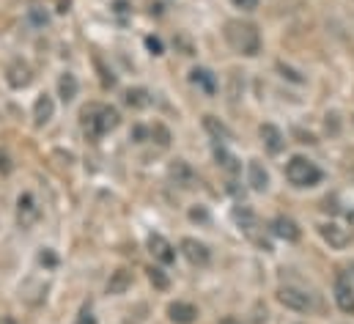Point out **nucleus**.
Here are the masks:
<instances>
[{"mask_svg": "<svg viewBox=\"0 0 354 324\" xmlns=\"http://www.w3.org/2000/svg\"><path fill=\"white\" fill-rule=\"evenodd\" d=\"M261 141H264V146H266V152H269V154H280V152H283V146H286L283 132H280L274 124H264V127H261Z\"/></svg>", "mask_w": 354, "mask_h": 324, "instance_id": "obj_12", "label": "nucleus"}, {"mask_svg": "<svg viewBox=\"0 0 354 324\" xmlns=\"http://www.w3.org/2000/svg\"><path fill=\"white\" fill-rule=\"evenodd\" d=\"M124 102H127L129 107L140 110V107L149 105V91H146V88H129V91L124 93Z\"/></svg>", "mask_w": 354, "mask_h": 324, "instance_id": "obj_22", "label": "nucleus"}, {"mask_svg": "<svg viewBox=\"0 0 354 324\" xmlns=\"http://www.w3.org/2000/svg\"><path fill=\"white\" fill-rule=\"evenodd\" d=\"M41 217V209H39V201L30 195V192H22L17 198V226L19 228H33Z\"/></svg>", "mask_w": 354, "mask_h": 324, "instance_id": "obj_4", "label": "nucleus"}, {"mask_svg": "<svg viewBox=\"0 0 354 324\" xmlns=\"http://www.w3.org/2000/svg\"><path fill=\"white\" fill-rule=\"evenodd\" d=\"M77 91H80L77 78H75L72 72H64V75H61V80H58V96H61L64 102H72V99L77 96Z\"/></svg>", "mask_w": 354, "mask_h": 324, "instance_id": "obj_19", "label": "nucleus"}, {"mask_svg": "<svg viewBox=\"0 0 354 324\" xmlns=\"http://www.w3.org/2000/svg\"><path fill=\"white\" fill-rule=\"evenodd\" d=\"M6 80L11 88H25L28 82L33 80V72H30V66L25 64V61H14L8 69H6Z\"/></svg>", "mask_w": 354, "mask_h": 324, "instance_id": "obj_11", "label": "nucleus"}, {"mask_svg": "<svg viewBox=\"0 0 354 324\" xmlns=\"http://www.w3.org/2000/svg\"><path fill=\"white\" fill-rule=\"evenodd\" d=\"M118 124H121V116L110 105H88L83 110V129H86V135L93 138V141L102 138V135H107Z\"/></svg>", "mask_w": 354, "mask_h": 324, "instance_id": "obj_2", "label": "nucleus"}, {"mask_svg": "<svg viewBox=\"0 0 354 324\" xmlns=\"http://www.w3.org/2000/svg\"><path fill=\"white\" fill-rule=\"evenodd\" d=\"M75 324H96V316H93V311H91V308H83Z\"/></svg>", "mask_w": 354, "mask_h": 324, "instance_id": "obj_28", "label": "nucleus"}, {"mask_svg": "<svg viewBox=\"0 0 354 324\" xmlns=\"http://www.w3.org/2000/svg\"><path fill=\"white\" fill-rule=\"evenodd\" d=\"M335 300H338V308L341 311L354 314V289L349 275H338V280H335Z\"/></svg>", "mask_w": 354, "mask_h": 324, "instance_id": "obj_9", "label": "nucleus"}, {"mask_svg": "<svg viewBox=\"0 0 354 324\" xmlns=\"http://www.w3.org/2000/svg\"><path fill=\"white\" fill-rule=\"evenodd\" d=\"M171 179L176 181L178 187H192V181H195L192 168H189L184 160H176L174 165H171Z\"/></svg>", "mask_w": 354, "mask_h": 324, "instance_id": "obj_20", "label": "nucleus"}, {"mask_svg": "<svg viewBox=\"0 0 354 324\" xmlns=\"http://www.w3.org/2000/svg\"><path fill=\"white\" fill-rule=\"evenodd\" d=\"M0 324H14V319H11V316H6V319H3Z\"/></svg>", "mask_w": 354, "mask_h": 324, "instance_id": "obj_35", "label": "nucleus"}, {"mask_svg": "<svg viewBox=\"0 0 354 324\" xmlns=\"http://www.w3.org/2000/svg\"><path fill=\"white\" fill-rule=\"evenodd\" d=\"M149 253H151L160 264H174V261H176L174 244L168 242L162 234H151V237H149Z\"/></svg>", "mask_w": 354, "mask_h": 324, "instance_id": "obj_5", "label": "nucleus"}, {"mask_svg": "<svg viewBox=\"0 0 354 324\" xmlns=\"http://www.w3.org/2000/svg\"><path fill=\"white\" fill-rule=\"evenodd\" d=\"M280 72H283V75H288V78H291V80H294V82H302V78H299V75H297L294 69H286L283 64H280Z\"/></svg>", "mask_w": 354, "mask_h": 324, "instance_id": "obj_33", "label": "nucleus"}, {"mask_svg": "<svg viewBox=\"0 0 354 324\" xmlns=\"http://www.w3.org/2000/svg\"><path fill=\"white\" fill-rule=\"evenodd\" d=\"M220 324H239V322L234 316H225V319H220Z\"/></svg>", "mask_w": 354, "mask_h": 324, "instance_id": "obj_34", "label": "nucleus"}, {"mask_svg": "<svg viewBox=\"0 0 354 324\" xmlns=\"http://www.w3.org/2000/svg\"><path fill=\"white\" fill-rule=\"evenodd\" d=\"M53 113H55L53 99H50L47 93H41V96L36 99V105H33V124H36V127H44V124L53 118Z\"/></svg>", "mask_w": 354, "mask_h": 324, "instance_id": "obj_13", "label": "nucleus"}, {"mask_svg": "<svg viewBox=\"0 0 354 324\" xmlns=\"http://www.w3.org/2000/svg\"><path fill=\"white\" fill-rule=\"evenodd\" d=\"M248 181H250V187L259 190V192H264L266 187H269V173H266V168L259 160L250 162V168H248Z\"/></svg>", "mask_w": 354, "mask_h": 324, "instance_id": "obj_15", "label": "nucleus"}, {"mask_svg": "<svg viewBox=\"0 0 354 324\" xmlns=\"http://www.w3.org/2000/svg\"><path fill=\"white\" fill-rule=\"evenodd\" d=\"M0 173H11V162H8V154L0 152Z\"/></svg>", "mask_w": 354, "mask_h": 324, "instance_id": "obj_31", "label": "nucleus"}, {"mask_svg": "<svg viewBox=\"0 0 354 324\" xmlns=\"http://www.w3.org/2000/svg\"><path fill=\"white\" fill-rule=\"evenodd\" d=\"M214 157H217V162H220V165H223V168H225L231 176H236V173H239V168H242V165H239V160H236L234 154H228L223 146H217V149H214Z\"/></svg>", "mask_w": 354, "mask_h": 324, "instance_id": "obj_23", "label": "nucleus"}, {"mask_svg": "<svg viewBox=\"0 0 354 324\" xmlns=\"http://www.w3.org/2000/svg\"><path fill=\"white\" fill-rule=\"evenodd\" d=\"M154 135H157V138H160V141H157V143H160V146H162V149H165V146H168V143H171V132H168V129H165V127H162V124H157V127H154V129H151V138H154Z\"/></svg>", "mask_w": 354, "mask_h": 324, "instance_id": "obj_25", "label": "nucleus"}, {"mask_svg": "<svg viewBox=\"0 0 354 324\" xmlns=\"http://www.w3.org/2000/svg\"><path fill=\"white\" fill-rule=\"evenodd\" d=\"M69 6H72V0H55V11H58V14H66Z\"/></svg>", "mask_w": 354, "mask_h": 324, "instance_id": "obj_32", "label": "nucleus"}, {"mask_svg": "<svg viewBox=\"0 0 354 324\" xmlns=\"http://www.w3.org/2000/svg\"><path fill=\"white\" fill-rule=\"evenodd\" d=\"M181 253H184V258H187L189 264H195V267H206L209 258H212L209 247L203 242H198V240H181Z\"/></svg>", "mask_w": 354, "mask_h": 324, "instance_id": "obj_6", "label": "nucleus"}, {"mask_svg": "<svg viewBox=\"0 0 354 324\" xmlns=\"http://www.w3.org/2000/svg\"><path fill=\"white\" fill-rule=\"evenodd\" d=\"M189 82H192V85H198V88H203L206 93H214V91H217V80H214V75H212L209 69H203V66H195V69L189 72Z\"/></svg>", "mask_w": 354, "mask_h": 324, "instance_id": "obj_17", "label": "nucleus"}, {"mask_svg": "<svg viewBox=\"0 0 354 324\" xmlns=\"http://www.w3.org/2000/svg\"><path fill=\"white\" fill-rule=\"evenodd\" d=\"M225 42L239 55H259V50H261L259 28L253 22H242V19H231L225 25Z\"/></svg>", "mask_w": 354, "mask_h": 324, "instance_id": "obj_1", "label": "nucleus"}, {"mask_svg": "<svg viewBox=\"0 0 354 324\" xmlns=\"http://www.w3.org/2000/svg\"><path fill=\"white\" fill-rule=\"evenodd\" d=\"M39 261H41V264H47V267H55V264H58V258H55L50 250H44V253L39 255Z\"/></svg>", "mask_w": 354, "mask_h": 324, "instance_id": "obj_30", "label": "nucleus"}, {"mask_svg": "<svg viewBox=\"0 0 354 324\" xmlns=\"http://www.w3.org/2000/svg\"><path fill=\"white\" fill-rule=\"evenodd\" d=\"M319 234L324 237V242L330 244V247H346L349 244V228H344V226H338V223H322L319 226Z\"/></svg>", "mask_w": 354, "mask_h": 324, "instance_id": "obj_8", "label": "nucleus"}, {"mask_svg": "<svg viewBox=\"0 0 354 324\" xmlns=\"http://www.w3.org/2000/svg\"><path fill=\"white\" fill-rule=\"evenodd\" d=\"M30 19L36 25H47V14H41V6H30Z\"/></svg>", "mask_w": 354, "mask_h": 324, "instance_id": "obj_26", "label": "nucleus"}, {"mask_svg": "<svg viewBox=\"0 0 354 324\" xmlns=\"http://www.w3.org/2000/svg\"><path fill=\"white\" fill-rule=\"evenodd\" d=\"M234 6L242 8V11H253V8L259 6V0H234Z\"/></svg>", "mask_w": 354, "mask_h": 324, "instance_id": "obj_29", "label": "nucleus"}, {"mask_svg": "<svg viewBox=\"0 0 354 324\" xmlns=\"http://www.w3.org/2000/svg\"><path fill=\"white\" fill-rule=\"evenodd\" d=\"M168 316H171V322H176V324H192L195 316H198V311H195V305H189V303H171V305H168Z\"/></svg>", "mask_w": 354, "mask_h": 324, "instance_id": "obj_14", "label": "nucleus"}, {"mask_svg": "<svg viewBox=\"0 0 354 324\" xmlns=\"http://www.w3.org/2000/svg\"><path fill=\"white\" fill-rule=\"evenodd\" d=\"M203 127H206V132H209L212 138H217V141H231L228 127H225V124H220L214 116H206V118H203Z\"/></svg>", "mask_w": 354, "mask_h": 324, "instance_id": "obj_21", "label": "nucleus"}, {"mask_svg": "<svg viewBox=\"0 0 354 324\" xmlns=\"http://www.w3.org/2000/svg\"><path fill=\"white\" fill-rule=\"evenodd\" d=\"M149 280H151L160 291H165V289H168V275H165L160 267H151V269H149Z\"/></svg>", "mask_w": 354, "mask_h": 324, "instance_id": "obj_24", "label": "nucleus"}, {"mask_svg": "<svg viewBox=\"0 0 354 324\" xmlns=\"http://www.w3.org/2000/svg\"><path fill=\"white\" fill-rule=\"evenodd\" d=\"M286 176L294 187H316L322 181V170L319 165L305 157H294V160L286 165Z\"/></svg>", "mask_w": 354, "mask_h": 324, "instance_id": "obj_3", "label": "nucleus"}, {"mask_svg": "<svg viewBox=\"0 0 354 324\" xmlns=\"http://www.w3.org/2000/svg\"><path fill=\"white\" fill-rule=\"evenodd\" d=\"M272 234L280 237V240H286V242H297V240L302 237L299 226H297L291 217H274V220H272Z\"/></svg>", "mask_w": 354, "mask_h": 324, "instance_id": "obj_10", "label": "nucleus"}, {"mask_svg": "<svg viewBox=\"0 0 354 324\" xmlns=\"http://www.w3.org/2000/svg\"><path fill=\"white\" fill-rule=\"evenodd\" d=\"M146 47L151 50V55H162V42H160V39L149 36V39H146Z\"/></svg>", "mask_w": 354, "mask_h": 324, "instance_id": "obj_27", "label": "nucleus"}, {"mask_svg": "<svg viewBox=\"0 0 354 324\" xmlns=\"http://www.w3.org/2000/svg\"><path fill=\"white\" fill-rule=\"evenodd\" d=\"M234 220L242 226V231L250 237V240H256V215H253V209H248V206H236L234 209Z\"/></svg>", "mask_w": 354, "mask_h": 324, "instance_id": "obj_16", "label": "nucleus"}, {"mask_svg": "<svg viewBox=\"0 0 354 324\" xmlns=\"http://www.w3.org/2000/svg\"><path fill=\"white\" fill-rule=\"evenodd\" d=\"M132 286V272L127 269H115L113 278L107 280V294H124Z\"/></svg>", "mask_w": 354, "mask_h": 324, "instance_id": "obj_18", "label": "nucleus"}, {"mask_svg": "<svg viewBox=\"0 0 354 324\" xmlns=\"http://www.w3.org/2000/svg\"><path fill=\"white\" fill-rule=\"evenodd\" d=\"M277 300H280L286 308H291V311H308V308H310V297H308L305 291H299V289H291V286H283V289L277 291Z\"/></svg>", "mask_w": 354, "mask_h": 324, "instance_id": "obj_7", "label": "nucleus"}]
</instances>
